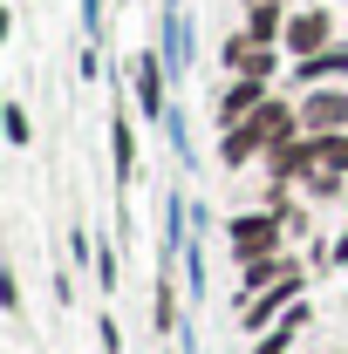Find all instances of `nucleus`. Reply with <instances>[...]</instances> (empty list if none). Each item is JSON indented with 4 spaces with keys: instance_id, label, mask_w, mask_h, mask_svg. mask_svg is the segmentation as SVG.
Masks as SVG:
<instances>
[{
    "instance_id": "nucleus-1",
    "label": "nucleus",
    "mask_w": 348,
    "mask_h": 354,
    "mask_svg": "<svg viewBox=\"0 0 348 354\" xmlns=\"http://www.w3.org/2000/svg\"><path fill=\"white\" fill-rule=\"evenodd\" d=\"M225 252L239 266H253V259H273V252H287V212H239V218L225 225Z\"/></svg>"
},
{
    "instance_id": "nucleus-2",
    "label": "nucleus",
    "mask_w": 348,
    "mask_h": 354,
    "mask_svg": "<svg viewBox=\"0 0 348 354\" xmlns=\"http://www.w3.org/2000/svg\"><path fill=\"white\" fill-rule=\"evenodd\" d=\"M280 48H287L294 62L321 55V48H335V14H328V7H294V14H287V35H280Z\"/></svg>"
},
{
    "instance_id": "nucleus-3",
    "label": "nucleus",
    "mask_w": 348,
    "mask_h": 354,
    "mask_svg": "<svg viewBox=\"0 0 348 354\" xmlns=\"http://www.w3.org/2000/svg\"><path fill=\"white\" fill-rule=\"evenodd\" d=\"M266 95H273V82H266V75H225V88H218V102H212V109H218V130L246 123Z\"/></svg>"
},
{
    "instance_id": "nucleus-4",
    "label": "nucleus",
    "mask_w": 348,
    "mask_h": 354,
    "mask_svg": "<svg viewBox=\"0 0 348 354\" xmlns=\"http://www.w3.org/2000/svg\"><path fill=\"white\" fill-rule=\"evenodd\" d=\"M301 130H348V82L301 88Z\"/></svg>"
},
{
    "instance_id": "nucleus-5",
    "label": "nucleus",
    "mask_w": 348,
    "mask_h": 354,
    "mask_svg": "<svg viewBox=\"0 0 348 354\" xmlns=\"http://www.w3.org/2000/svg\"><path fill=\"white\" fill-rule=\"evenodd\" d=\"M294 300H301V272H294V279H280V286H266V293H253V300L239 307V327H246V334H266V327H273V313H287Z\"/></svg>"
},
{
    "instance_id": "nucleus-6",
    "label": "nucleus",
    "mask_w": 348,
    "mask_h": 354,
    "mask_svg": "<svg viewBox=\"0 0 348 354\" xmlns=\"http://www.w3.org/2000/svg\"><path fill=\"white\" fill-rule=\"evenodd\" d=\"M287 82H294V88L348 82V41H335V48H321V55H307V62H294V68H287Z\"/></svg>"
},
{
    "instance_id": "nucleus-7",
    "label": "nucleus",
    "mask_w": 348,
    "mask_h": 354,
    "mask_svg": "<svg viewBox=\"0 0 348 354\" xmlns=\"http://www.w3.org/2000/svg\"><path fill=\"white\" fill-rule=\"evenodd\" d=\"M294 272H301V259H294V252H273V259H253V266H239V307H246L253 293H266V286L294 279Z\"/></svg>"
},
{
    "instance_id": "nucleus-8",
    "label": "nucleus",
    "mask_w": 348,
    "mask_h": 354,
    "mask_svg": "<svg viewBox=\"0 0 348 354\" xmlns=\"http://www.w3.org/2000/svg\"><path fill=\"white\" fill-rule=\"evenodd\" d=\"M253 157H266L260 123H232V130H218V164H225V171H246Z\"/></svg>"
},
{
    "instance_id": "nucleus-9",
    "label": "nucleus",
    "mask_w": 348,
    "mask_h": 354,
    "mask_svg": "<svg viewBox=\"0 0 348 354\" xmlns=\"http://www.w3.org/2000/svg\"><path fill=\"white\" fill-rule=\"evenodd\" d=\"M239 28H246V41H260V48H280V35H287V0L246 7V14H239Z\"/></svg>"
},
{
    "instance_id": "nucleus-10",
    "label": "nucleus",
    "mask_w": 348,
    "mask_h": 354,
    "mask_svg": "<svg viewBox=\"0 0 348 354\" xmlns=\"http://www.w3.org/2000/svg\"><path fill=\"white\" fill-rule=\"evenodd\" d=\"M137 109L150 123H164V62L157 55H137Z\"/></svg>"
},
{
    "instance_id": "nucleus-11",
    "label": "nucleus",
    "mask_w": 348,
    "mask_h": 354,
    "mask_svg": "<svg viewBox=\"0 0 348 354\" xmlns=\"http://www.w3.org/2000/svg\"><path fill=\"white\" fill-rule=\"evenodd\" d=\"M110 143H116V177L130 184L137 177V136H130V123H110Z\"/></svg>"
},
{
    "instance_id": "nucleus-12",
    "label": "nucleus",
    "mask_w": 348,
    "mask_h": 354,
    "mask_svg": "<svg viewBox=\"0 0 348 354\" xmlns=\"http://www.w3.org/2000/svg\"><path fill=\"white\" fill-rule=\"evenodd\" d=\"M150 320H157V334H171V327H177V293H171V279H157V300H150Z\"/></svg>"
},
{
    "instance_id": "nucleus-13",
    "label": "nucleus",
    "mask_w": 348,
    "mask_h": 354,
    "mask_svg": "<svg viewBox=\"0 0 348 354\" xmlns=\"http://www.w3.org/2000/svg\"><path fill=\"white\" fill-rule=\"evenodd\" d=\"M28 136H35V130H28V109L7 102V143H28Z\"/></svg>"
},
{
    "instance_id": "nucleus-14",
    "label": "nucleus",
    "mask_w": 348,
    "mask_h": 354,
    "mask_svg": "<svg viewBox=\"0 0 348 354\" xmlns=\"http://www.w3.org/2000/svg\"><path fill=\"white\" fill-rule=\"evenodd\" d=\"M328 266H348V232L335 239V245H328Z\"/></svg>"
},
{
    "instance_id": "nucleus-15",
    "label": "nucleus",
    "mask_w": 348,
    "mask_h": 354,
    "mask_svg": "<svg viewBox=\"0 0 348 354\" xmlns=\"http://www.w3.org/2000/svg\"><path fill=\"white\" fill-rule=\"evenodd\" d=\"M342 212H348V198H342Z\"/></svg>"
}]
</instances>
